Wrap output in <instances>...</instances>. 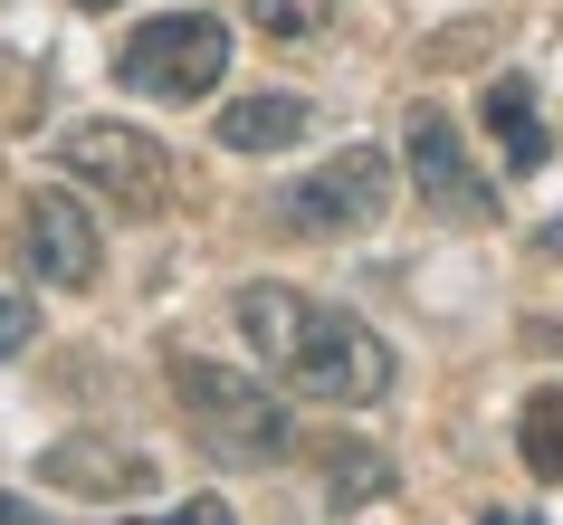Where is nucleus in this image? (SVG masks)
<instances>
[{
    "label": "nucleus",
    "mask_w": 563,
    "mask_h": 525,
    "mask_svg": "<svg viewBox=\"0 0 563 525\" xmlns=\"http://www.w3.org/2000/svg\"><path fill=\"white\" fill-rule=\"evenodd\" d=\"M516 449H526V468L544 488H563V382H544V392L516 411Z\"/></svg>",
    "instance_id": "nucleus-11"
},
{
    "label": "nucleus",
    "mask_w": 563,
    "mask_h": 525,
    "mask_svg": "<svg viewBox=\"0 0 563 525\" xmlns=\"http://www.w3.org/2000/svg\"><path fill=\"white\" fill-rule=\"evenodd\" d=\"M58 163L87 192H106V201L124 210V220H153V210H173V153L153 144V134H134V124H67L58 134Z\"/></svg>",
    "instance_id": "nucleus-4"
},
{
    "label": "nucleus",
    "mask_w": 563,
    "mask_h": 525,
    "mask_svg": "<svg viewBox=\"0 0 563 525\" xmlns=\"http://www.w3.org/2000/svg\"><path fill=\"white\" fill-rule=\"evenodd\" d=\"M401 163H411L420 201L449 210V220H487V210H497V192L477 182V163L459 153V124H449L440 106H411V116H401Z\"/></svg>",
    "instance_id": "nucleus-6"
},
{
    "label": "nucleus",
    "mask_w": 563,
    "mask_h": 525,
    "mask_svg": "<svg viewBox=\"0 0 563 525\" xmlns=\"http://www.w3.org/2000/svg\"><path fill=\"white\" fill-rule=\"evenodd\" d=\"M124 525H230V506H220V496H191L173 516H124Z\"/></svg>",
    "instance_id": "nucleus-15"
},
{
    "label": "nucleus",
    "mask_w": 563,
    "mask_h": 525,
    "mask_svg": "<svg viewBox=\"0 0 563 525\" xmlns=\"http://www.w3.org/2000/svg\"><path fill=\"white\" fill-rule=\"evenodd\" d=\"M0 525H48V506H20V496H0Z\"/></svg>",
    "instance_id": "nucleus-16"
},
{
    "label": "nucleus",
    "mask_w": 563,
    "mask_h": 525,
    "mask_svg": "<svg viewBox=\"0 0 563 525\" xmlns=\"http://www.w3.org/2000/svg\"><path fill=\"white\" fill-rule=\"evenodd\" d=\"M306 124H316V116H306V96H239L230 116H220V144H230V153H287Z\"/></svg>",
    "instance_id": "nucleus-10"
},
{
    "label": "nucleus",
    "mask_w": 563,
    "mask_h": 525,
    "mask_svg": "<svg viewBox=\"0 0 563 525\" xmlns=\"http://www.w3.org/2000/svg\"><path fill=\"white\" fill-rule=\"evenodd\" d=\"M220 77H230V20H210V10H163L115 48V87L163 96V106H191Z\"/></svg>",
    "instance_id": "nucleus-3"
},
{
    "label": "nucleus",
    "mask_w": 563,
    "mask_h": 525,
    "mask_svg": "<svg viewBox=\"0 0 563 525\" xmlns=\"http://www.w3.org/2000/svg\"><path fill=\"white\" fill-rule=\"evenodd\" d=\"M487 525H544V516H526V506H506V516H487Z\"/></svg>",
    "instance_id": "nucleus-18"
},
{
    "label": "nucleus",
    "mask_w": 563,
    "mask_h": 525,
    "mask_svg": "<svg viewBox=\"0 0 563 525\" xmlns=\"http://www.w3.org/2000/svg\"><path fill=\"white\" fill-rule=\"evenodd\" d=\"M534 249H544V259H563V220H544V230H534Z\"/></svg>",
    "instance_id": "nucleus-17"
},
{
    "label": "nucleus",
    "mask_w": 563,
    "mask_h": 525,
    "mask_svg": "<svg viewBox=\"0 0 563 525\" xmlns=\"http://www.w3.org/2000/svg\"><path fill=\"white\" fill-rule=\"evenodd\" d=\"M173 402L191 411V430L220 468H277L297 449V420L267 382L230 373V363H201V353H173Z\"/></svg>",
    "instance_id": "nucleus-2"
},
{
    "label": "nucleus",
    "mask_w": 563,
    "mask_h": 525,
    "mask_svg": "<svg viewBox=\"0 0 563 525\" xmlns=\"http://www.w3.org/2000/svg\"><path fill=\"white\" fill-rule=\"evenodd\" d=\"M38 478H48V488H87V496H144L153 459L124 449V439H58V449L38 459Z\"/></svg>",
    "instance_id": "nucleus-8"
},
{
    "label": "nucleus",
    "mask_w": 563,
    "mask_h": 525,
    "mask_svg": "<svg viewBox=\"0 0 563 525\" xmlns=\"http://www.w3.org/2000/svg\"><path fill=\"white\" fill-rule=\"evenodd\" d=\"M20 259H30V277H48V287H96L106 239H96L87 201H77V192H30V210H20Z\"/></svg>",
    "instance_id": "nucleus-7"
},
{
    "label": "nucleus",
    "mask_w": 563,
    "mask_h": 525,
    "mask_svg": "<svg viewBox=\"0 0 563 525\" xmlns=\"http://www.w3.org/2000/svg\"><path fill=\"white\" fill-rule=\"evenodd\" d=\"M383 210H391V153L383 144H344L325 173H306L297 192H277V220L297 239H354Z\"/></svg>",
    "instance_id": "nucleus-5"
},
{
    "label": "nucleus",
    "mask_w": 563,
    "mask_h": 525,
    "mask_svg": "<svg viewBox=\"0 0 563 525\" xmlns=\"http://www.w3.org/2000/svg\"><path fill=\"white\" fill-rule=\"evenodd\" d=\"M239 335L267 353V373L287 382L297 402H334L363 411L391 392V344L344 306H316L297 287H239Z\"/></svg>",
    "instance_id": "nucleus-1"
},
{
    "label": "nucleus",
    "mask_w": 563,
    "mask_h": 525,
    "mask_svg": "<svg viewBox=\"0 0 563 525\" xmlns=\"http://www.w3.org/2000/svg\"><path fill=\"white\" fill-rule=\"evenodd\" d=\"M373 488H383V459H373V449L334 459V496H373Z\"/></svg>",
    "instance_id": "nucleus-14"
},
{
    "label": "nucleus",
    "mask_w": 563,
    "mask_h": 525,
    "mask_svg": "<svg viewBox=\"0 0 563 525\" xmlns=\"http://www.w3.org/2000/svg\"><path fill=\"white\" fill-rule=\"evenodd\" d=\"M249 20H258L267 39H316L334 20V0H249Z\"/></svg>",
    "instance_id": "nucleus-12"
},
{
    "label": "nucleus",
    "mask_w": 563,
    "mask_h": 525,
    "mask_svg": "<svg viewBox=\"0 0 563 525\" xmlns=\"http://www.w3.org/2000/svg\"><path fill=\"white\" fill-rule=\"evenodd\" d=\"M30 344H38V306H30V296H0V363L30 353Z\"/></svg>",
    "instance_id": "nucleus-13"
},
{
    "label": "nucleus",
    "mask_w": 563,
    "mask_h": 525,
    "mask_svg": "<svg viewBox=\"0 0 563 525\" xmlns=\"http://www.w3.org/2000/svg\"><path fill=\"white\" fill-rule=\"evenodd\" d=\"M77 10H115V0H77Z\"/></svg>",
    "instance_id": "nucleus-19"
},
{
    "label": "nucleus",
    "mask_w": 563,
    "mask_h": 525,
    "mask_svg": "<svg viewBox=\"0 0 563 525\" xmlns=\"http://www.w3.org/2000/svg\"><path fill=\"white\" fill-rule=\"evenodd\" d=\"M487 134H497L506 173H544V163H554V134H544V116H534L526 77H487Z\"/></svg>",
    "instance_id": "nucleus-9"
}]
</instances>
